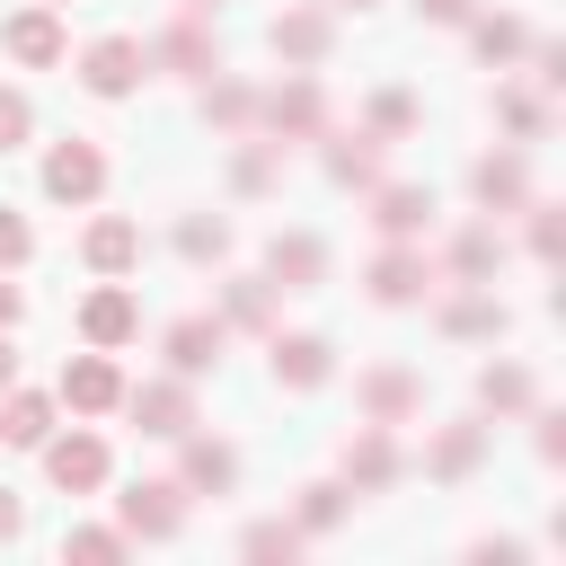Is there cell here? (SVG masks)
Instances as JSON below:
<instances>
[{
    "mask_svg": "<svg viewBox=\"0 0 566 566\" xmlns=\"http://www.w3.org/2000/svg\"><path fill=\"white\" fill-rule=\"evenodd\" d=\"M363 283H371V301H380V310H407V301H424L433 265H424V248H416V239H389V248L371 256V274H363Z\"/></svg>",
    "mask_w": 566,
    "mask_h": 566,
    "instance_id": "cell-7",
    "label": "cell"
},
{
    "mask_svg": "<svg viewBox=\"0 0 566 566\" xmlns=\"http://www.w3.org/2000/svg\"><path fill=\"white\" fill-rule=\"evenodd\" d=\"M27 256H35V230H27V221L0 203V274H9V265H27Z\"/></svg>",
    "mask_w": 566,
    "mask_h": 566,
    "instance_id": "cell-40",
    "label": "cell"
},
{
    "mask_svg": "<svg viewBox=\"0 0 566 566\" xmlns=\"http://www.w3.org/2000/svg\"><path fill=\"white\" fill-rule=\"evenodd\" d=\"M44 9H62V0H44Z\"/></svg>",
    "mask_w": 566,
    "mask_h": 566,
    "instance_id": "cell-48",
    "label": "cell"
},
{
    "mask_svg": "<svg viewBox=\"0 0 566 566\" xmlns=\"http://www.w3.org/2000/svg\"><path fill=\"white\" fill-rule=\"evenodd\" d=\"M363 133H371V142H407V133H416V97H407V88H371Z\"/></svg>",
    "mask_w": 566,
    "mask_h": 566,
    "instance_id": "cell-29",
    "label": "cell"
},
{
    "mask_svg": "<svg viewBox=\"0 0 566 566\" xmlns=\"http://www.w3.org/2000/svg\"><path fill=\"white\" fill-rule=\"evenodd\" d=\"M354 398H363V416H371V424H407V416L424 407V380H416L407 363H380V371H363V380H354Z\"/></svg>",
    "mask_w": 566,
    "mask_h": 566,
    "instance_id": "cell-12",
    "label": "cell"
},
{
    "mask_svg": "<svg viewBox=\"0 0 566 566\" xmlns=\"http://www.w3.org/2000/svg\"><path fill=\"white\" fill-rule=\"evenodd\" d=\"M522 44H531V27H522V18H469V53H478V62H495V71H504V62H522Z\"/></svg>",
    "mask_w": 566,
    "mask_h": 566,
    "instance_id": "cell-28",
    "label": "cell"
},
{
    "mask_svg": "<svg viewBox=\"0 0 566 566\" xmlns=\"http://www.w3.org/2000/svg\"><path fill=\"white\" fill-rule=\"evenodd\" d=\"M345 495H354L345 478H318V486H301V539H310V531H336V522H345Z\"/></svg>",
    "mask_w": 566,
    "mask_h": 566,
    "instance_id": "cell-34",
    "label": "cell"
},
{
    "mask_svg": "<svg viewBox=\"0 0 566 566\" xmlns=\"http://www.w3.org/2000/svg\"><path fill=\"white\" fill-rule=\"evenodd\" d=\"M416 9H424L433 27H469V18H478V0H416Z\"/></svg>",
    "mask_w": 566,
    "mask_h": 566,
    "instance_id": "cell-42",
    "label": "cell"
},
{
    "mask_svg": "<svg viewBox=\"0 0 566 566\" xmlns=\"http://www.w3.org/2000/svg\"><path fill=\"white\" fill-rule=\"evenodd\" d=\"M504 327H513V318H504V301H495V292H478V283L442 301V336H469V345H478V336H504Z\"/></svg>",
    "mask_w": 566,
    "mask_h": 566,
    "instance_id": "cell-23",
    "label": "cell"
},
{
    "mask_svg": "<svg viewBox=\"0 0 566 566\" xmlns=\"http://www.w3.org/2000/svg\"><path fill=\"white\" fill-rule=\"evenodd\" d=\"M142 71H150L142 35H97V44L80 53V88H88V97H133Z\"/></svg>",
    "mask_w": 566,
    "mask_h": 566,
    "instance_id": "cell-4",
    "label": "cell"
},
{
    "mask_svg": "<svg viewBox=\"0 0 566 566\" xmlns=\"http://www.w3.org/2000/svg\"><path fill=\"white\" fill-rule=\"evenodd\" d=\"M177 486L186 495H230V478H239V451L230 442H212V433H177Z\"/></svg>",
    "mask_w": 566,
    "mask_h": 566,
    "instance_id": "cell-13",
    "label": "cell"
},
{
    "mask_svg": "<svg viewBox=\"0 0 566 566\" xmlns=\"http://www.w3.org/2000/svg\"><path fill=\"white\" fill-rule=\"evenodd\" d=\"M62 407H71V416H115V407H124V371H115L97 345L71 354V363H62Z\"/></svg>",
    "mask_w": 566,
    "mask_h": 566,
    "instance_id": "cell-8",
    "label": "cell"
},
{
    "mask_svg": "<svg viewBox=\"0 0 566 566\" xmlns=\"http://www.w3.org/2000/svg\"><path fill=\"white\" fill-rule=\"evenodd\" d=\"M177 256H186V265H221V256H230V221L186 212V221H177Z\"/></svg>",
    "mask_w": 566,
    "mask_h": 566,
    "instance_id": "cell-30",
    "label": "cell"
},
{
    "mask_svg": "<svg viewBox=\"0 0 566 566\" xmlns=\"http://www.w3.org/2000/svg\"><path fill=\"white\" fill-rule=\"evenodd\" d=\"M221 327H274V283H265V274H239V283H230Z\"/></svg>",
    "mask_w": 566,
    "mask_h": 566,
    "instance_id": "cell-32",
    "label": "cell"
},
{
    "mask_svg": "<svg viewBox=\"0 0 566 566\" xmlns=\"http://www.w3.org/2000/svg\"><path fill=\"white\" fill-rule=\"evenodd\" d=\"M35 451H44V478H53L62 495H88V486H106V442H97L88 424H71V433H44Z\"/></svg>",
    "mask_w": 566,
    "mask_h": 566,
    "instance_id": "cell-3",
    "label": "cell"
},
{
    "mask_svg": "<svg viewBox=\"0 0 566 566\" xmlns=\"http://www.w3.org/2000/svg\"><path fill=\"white\" fill-rule=\"evenodd\" d=\"M124 407H133V424H142L150 442L195 433V389H186V380H142V389H124Z\"/></svg>",
    "mask_w": 566,
    "mask_h": 566,
    "instance_id": "cell-9",
    "label": "cell"
},
{
    "mask_svg": "<svg viewBox=\"0 0 566 566\" xmlns=\"http://www.w3.org/2000/svg\"><path fill=\"white\" fill-rule=\"evenodd\" d=\"M133 327H142V301H133L115 274H106V283L80 301V336H88L97 354H115V345H133Z\"/></svg>",
    "mask_w": 566,
    "mask_h": 566,
    "instance_id": "cell-11",
    "label": "cell"
},
{
    "mask_svg": "<svg viewBox=\"0 0 566 566\" xmlns=\"http://www.w3.org/2000/svg\"><path fill=\"white\" fill-rule=\"evenodd\" d=\"M531 424H539V460H566V416H557V407H539Z\"/></svg>",
    "mask_w": 566,
    "mask_h": 566,
    "instance_id": "cell-41",
    "label": "cell"
},
{
    "mask_svg": "<svg viewBox=\"0 0 566 566\" xmlns=\"http://www.w3.org/2000/svg\"><path fill=\"white\" fill-rule=\"evenodd\" d=\"M124 504V539H177L186 531V486L177 478H142L133 495H115Z\"/></svg>",
    "mask_w": 566,
    "mask_h": 566,
    "instance_id": "cell-5",
    "label": "cell"
},
{
    "mask_svg": "<svg viewBox=\"0 0 566 566\" xmlns=\"http://www.w3.org/2000/svg\"><path fill=\"white\" fill-rule=\"evenodd\" d=\"M177 9H195V18H203V9H221V0H177Z\"/></svg>",
    "mask_w": 566,
    "mask_h": 566,
    "instance_id": "cell-46",
    "label": "cell"
},
{
    "mask_svg": "<svg viewBox=\"0 0 566 566\" xmlns=\"http://www.w3.org/2000/svg\"><path fill=\"white\" fill-rule=\"evenodd\" d=\"M495 265H504V239H495L486 221H469V230L451 239V256H442L451 283H495Z\"/></svg>",
    "mask_w": 566,
    "mask_h": 566,
    "instance_id": "cell-22",
    "label": "cell"
},
{
    "mask_svg": "<svg viewBox=\"0 0 566 566\" xmlns=\"http://www.w3.org/2000/svg\"><path fill=\"white\" fill-rule=\"evenodd\" d=\"M239 548H248V557H301V522H248Z\"/></svg>",
    "mask_w": 566,
    "mask_h": 566,
    "instance_id": "cell-36",
    "label": "cell"
},
{
    "mask_svg": "<svg viewBox=\"0 0 566 566\" xmlns=\"http://www.w3.org/2000/svg\"><path fill=\"white\" fill-rule=\"evenodd\" d=\"M18 380V354H9V327H0V389Z\"/></svg>",
    "mask_w": 566,
    "mask_h": 566,
    "instance_id": "cell-45",
    "label": "cell"
},
{
    "mask_svg": "<svg viewBox=\"0 0 566 566\" xmlns=\"http://www.w3.org/2000/svg\"><path fill=\"white\" fill-rule=\"evenodd\" d=\"M124 548H133V539H124V531H97V522L62 539V557H88V566H106V557H124Z\"/></svg>",
    "mask_w": 566,
    "mask_h": 566,
    "instance_id": "cell-38",
    "label": "cell"
},
{
    "mask_svg": "<svg viewBox=\"0 0 566 566\" xmlns=\"http://www.w3.org/2000/svg\"><path fill=\"white\" fill-rule=\"evenodd\" d=\"M80 256H88V274H133V265H142V230H133L124 212H106V221H88Z\"/></svg>",
    "mask_w": 566,
    "mask_h": 566,
    "instance_id": "cell-19",
    "label": "cell"
},
{
    "mask_svg": "<svg viewBox=\"0 0 566 566\" xmlns=\"http://www.w3.org/2000/svg\"><path fill=\"white\" fill-rule=\"evenodd\" d=\"M469 195H478L486 212H522V203H531V168H522V150H486V159L469 168Z\"/></svg>",
    "mask_w": 566,
    "mask_h": 566,
    "instance_id": "cell-15",
    "label": "cell"
},
{
    "mask_svg": "<svg viewBox=\"0 0 566 566\" xmlns=\"http://www.w3.org/2000/svg\"><path fill=\"white\" fill-rule=\"evenodd\" d=\"M203 115H212L221 133H248V124H256V88H248V80H212V88H203Z\"/></svg>",
    "mask_w": 566,
    "mask_h": 566,
    "instance_id": "cell-31",
    "label": "cell"
},
{
    "mask_svg": "<svg viewBox=\"0 0 566 566\" xmlns=\"http://www.w3.org/2000/svg\"><path fill=\"white\" fill-rule=\"evenodd\" d=\"M531 398H539V380H531L522 363H486V371H478V407H486V416H522Z\"/></svg>",
    "mask_w": 566,
    "mask_h": 566,
    "instance_id": "cell-27",
    "label": "cell"
},
{
    "mask_svg": "<svg viewBox=\"0 0 566 566\" xmlns=\"http://www.w3.org/2000/svg\"><path fill=\"white\" fill-rule=\"evenodd\" d=\"M35 133V106H27V88H0V150H18Z\"/></svg>",
    "mask_w": 566,
    "mask_h": 566,
    "instance_id": "cell-39",
    "label": "cell"
},
{
    "mask_svg": "<svg viewBox=\"0 0 566 566\" xmlns=\"http://www.w3.org/2000/svg\"><path fill=\"white\" fill-rule=\"evenodd\" d=\"M0 44H9V62L53 71V62H62V18H53V9H18V18L0 27Z\"/></svg>",
    "mask_w": 566,
    "mask_h": 566,
    "instance_id": "cell-16",
    "label": "cell"
},
{
    "mask_svg": "<svg viewBox=\"0 0 566 566\" xmlns=\"http://www.w3.org/2000/svg\"><path fill=\"white\" fill-rule=\"evenodd\" d=\"M495 115H504V124H513L522 142H531V133H548V106H539L531 88H504V97H495Z\"/></svg>",
    "mask_w": 566,
    "mask_h": 566,
    "instance_id": "cell-37",
    "label": "cell"
},
{
    "mask_svg": "<svg viewBox=\"0 0 566 566\" xmlns=\"http://www.w3.org/2000/svg\"><path fill=\"white\" fill-rule=\"evenodd\" d=\"M327 371H336L327 336H274V380L283 389H327Z\"/></svg>",
    "mask_w": 566,
    "mask_h": 566,
    "instance_id": "cell-20",
    "label": "cell"
},
{
    "mask_svg": "<svg viewBox=\"0 0 566 566\" xmlns=\"http://www.w3.org/2000/svg\"><path fill=\"white\" fill-rule=\"evenodd\" d=\"M327 177L354 186V195L380 186V142H371V133H336V142H327Z\"/></svg>",
    "mask_w": 566,
    "mask_h": 566,
    "instance_id": "cell-26",
    "label": "cell"
},
{
    "mask_svg": "<svg viewBox=\"0 0 566 566\" xmlns=\"http://www.w3.org/2000/svg\"><path fill=\"white\" fill-rule=\"evenodd\" d=\"M18 310H27V292H18L9 274H0V327H18Z\"/></svg>",
    "mask_w": 566,
    "mask_h": 566,
    "instance_id": "cell-44",
    "label": "cell"
},
{
    "mask_svg": "<svg viewBox=\"0 0 566 566\" xmlns=\"http://www.w3.org/2000/svg\"><path fill=\"white\" fill-rule=\"evenodd\" d=\"M274 168H283V142H239L230 186H239V195H265V186H274Z\"/></svg>",
    "mask_w": 566,
    "mask_h": 566,
    "instance_id": "cell-33",
    "label": "cell"
},
{
    "mask_svg": "<svg viewBox=\"0 0 566 566\" xmlns=\"http://www.w3.org/2000/svg\"><path fill=\"white\" fill-rule=\"evenodd\" d=\"M345 9H371V0H345Z\"/></svg>",
    "mask_w": 566,
    "mask_h": 566,
    "instance_id": "cell-47",
    "label": "cell"
},
{
    "mask_svg": "<svg viewBox=\"0 0 566 566\" xmlns=\"http://www.w3.org/2000/svg\"><path fill=\"white\" fill-rule=\"evenodd\" d=\"M478 460H486V424H442V433H433V451H424V469H433L442 486H460Z\"/></svg>",
    "mask_w": 566,
    "mask_h": 566,
    "instance_id": "cell-24",
    "label": "cell"
},
{
    "mask_svg": "<svg viewBox=\"0 0 566 566\" xmlns=\"http://www.w3.org/2000/svg\"><path fill=\"white\" fill-rule=\"evenodd\" d=\"M327 44H336V18L327 9H283L274 18V53L283 62H327Z\"/></svg>",
    "mask_w": 566,
    "mask_h": 566,
    "instance_id": "cell-21",
    "label": "cell"
},
{
    "mask_svg": "<svg viewBox=\"0 0 566 566\" xmlns=\"http://www.w3.org/2000/svg\"><path fill=\"white\" fill-rule=\"evenodd\" d=\"M18 531H27V504H18L9 486H0V539H18Z\"/></svg>",
    "mask_w": 566,
    "mask_h": 566,
    "instance_id": "cell-43",
    "label": "cell"
},
{
    "mask_svg": "<svg viewBox=\"0 0 566 566\" xmlns=\"http://www.w3.org/2000/svg\"><path fill=\"white\" fill-rule=\"evenodd\" d=\"M44 195H53V203H97V195H106V150L80 142V133L53 142V150H44Z\"/></svg>",
    "mask_w": 566,
    "mask_h": 566,
    "instance_id": "cell-2",
    "label": "cell"
},
{
    "mask_svg": "<svg viewBox=\"0 0 566 566\" xmlns=\"http://www.w3.org/2000/svg\"><path fill=\"white\" fill-rule=\"evenodd\" d=\"M522 212H531V256L557 265V256H566V212H557V203H522Z\"/></svg>",
    "mask_w": 566,
    "mask_h": 566,
    "instance_id": "cell-35",
    "label": "cell"
},
{
    "mask_svg": "<svg viewBox=\"0 0 566 566\" xmlns=\"http://www.w3.org/2000/svg\"><path fill=\"white\" fill-rule=\"evenodd\" d=\"M256 124H265V142H318L327 133V88L301 71V80H283V88L256 97Z\"/></svg>",
    "mask_w": 566,
    "mask_h": 566,
    "instance_id": "cell-1",
    "label": "cell"
},
{
    "mask_svg": "<svg viewBox=\"0 0 566 566\" xmlns=\"http://www.w3.org/2000/svg\"><path fill=\"white\" fill-rule=\"evenodd\" d=\"M398 433L389 424H363L354 442H345V486H363V495H380V486H398Z\"/></svg>",
    "mask_w": 566,
    "mask_h": 566,
    "instance_id": "cell-14",
    "label": "cell"
},
{
    "mask_svg": "<svg viewBox=\"0 0 566 566\" xmlns=\"http://www.w3.org/2000/svg\"><path fill=\"white\" fill-rule=\"evenodd\" d=\"M221 345H230V327L195 310V318H177V327H168V371H177V380H195V371H212V363H221Z\"/></svg>",
    "mask_w": 566,
    "mask_h": 566,
    "instance_id": "cell-17",
    "label": "cell"
},
{
    "mask_svg": "<svg viewBox=\"0 0 566 566\" xmlns=\"http://www.w3.org/2000/svg\"><path fill=\"white\" fill-rule=\"evenodd\" d=\"M265 283H274V292H318V283H327V239H318V230H274Z\"/></svg>",
    "mask_w": 566,
    "mask_h": 566,
    "instance_id": "cell-6",
    "label": "cell"
},
{
    "mask_svg": "<svg viewBox=\"0 0 566 566\" xmlns=\"http://www.w3.org/2000/svg\"><path fill=\"white\" fill-rule=\"evenodd\" d=\"M44 433H53V398H35V389H0V442L35 451Z\"/></svg>",
    "mask_w": 566,
    "mask_h": 566,
    "instance_id": "cell-25",
    "label": "cell"
},
{
    "mask_svg": "<svg viewBox=\"0 0 566 566\" xmlns=\"http://www.w3.org/2000/svg\"><path fill=\"white\" fill-rule=\"evenodd\" d=\"M142 53H150V71H177V80H212V71H221V44L203 35V18H195V9H186L159 44H142Z\"/></svg>",
    "mask_w": 566,
    "mask_h": 566,
    "instance_id": "cell-10",
    "label": "cell"
},
{
    "mask_svg": "<svg viewBox=\"0 0 566 566\" xmlns=\"http://www.w3.org/2000/svg\"><path fill=\"white\" fill-rule=\"evenodd\" d=\"M363 195H371L380 239H424V221H433V195L424 186H363Z\"/></svg>",
    "mask_w": 566,
    "mask_h": 566,
    "instance_id": "cell-18",
    "label": "cell"
}]
</instances>
